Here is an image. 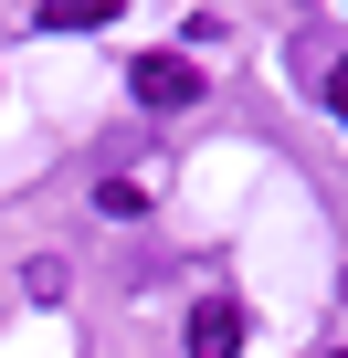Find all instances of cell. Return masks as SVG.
I'll return each instance as SVG.
<instances>
[{"mask_svg": "<svg viewBox=\"0 0 348 358\" xmlns=\"http://www.w3.org/2000/svg\"><path fill=\"white\" fill-rule=\"evenodd\" d=\"M32 22H43V32H106V22H116V0H43Z\"/></svg>", "mask_w": 348, "mask_h": 358, "instance_id": "cell-4", "label": "cell"}, {"mask_svg": "<svg viewBox=\"0 0 348 358\" xmlns=\"http://www.w3.org/2000/svg\"><path fill=\"white\" fill-rule=\"evenodd\" d=\"M180 348H190V358H243V306H232V295H201L190 327H180Z\"/></svg>", "mask_w": 348, "mask_h": 358, "instance_id": "cell-2", "label": "cell"}, {"mask_svg": "<svg viewBox=\"0 0 348 358\" xmlns=\"http://www.w3.org/2000/svg\"><path fill=\"white\" fill-rule=\"evenodd\" d=\"M327 358H348V348H327Z\"/></svg>", "mask_w": 348, "mask_h": 358, "instance_id": "cell-5", "label": "cell"}, {"mask_svg": "<svg viewBox=\"0 0 348 358\" xmlns=\"http://www.w3.org/2000/svg\"><path fill=\"white\" fill-rule=\"evenodd\" d=\"M295 64H306V95H316L327 116H348V53H327V43L306 32V43H295Z\"/></svg>", "mask_w": 348, "mask_h": 358, "instance_id": "cell-3", "label": "cell"}, {"mask_svg": "<svg viewBox=\"0 0 348 358\" xmlns=\"http://www.w3.org/2000/svg\"><path fill=\"white\" fill-rule=\"evenodd\" d=\"M127 85H137V106H158V116L201 106V64H190V53H148V64H137Z\"/></svg>", "mask_w": 348, "mask_h": 358, "instance_id": "cell-1", "label": "cell"}]
</instances>
